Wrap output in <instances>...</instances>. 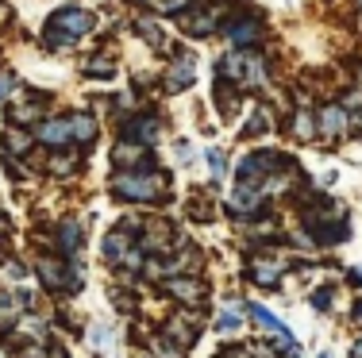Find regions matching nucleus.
Masks as SVG:
<instances>
[{
  "mask_svg": "<svg viewBox=\"0 0 362 358\" xmlns=\"http://www.w3.org/2000/svg\"><path fill=\"white\" fill-rule=\"evenodd\" d=\"M313 304H316V309H332V293H327V289H316V293H313Z\"/></svg>",
  "mask_w": 362,
  "mask_h": 358,
  "instance_id": "58836bf2",
  "label": "nucleus"
},
{
  "mask_svg": "<svg viewBox=\"0 0 362 358\" xmlns=\"http://www.w3.org/2000/svg\"><path fill=\"white\" fill-rule=\"evenodd\" d=\"M216 28H220V12H216V8H193V12L181 20V31H185V35H193V39L212 35Z\"/></svg>",
  "mask_w": 362,
  "mask_h": 358,
  "instance_id": "f8f14e48",
  "label": "nucleus"
},
{
  "mask_svg": "<svg viewBox=\"0 0 362 358\" xmlns=\"http://www.w3.org/2000/svg\"><path fill=\"white\" fill-rule=\"evenodd\" d=\"M12 331L20 339H31V343H42V339H47V323H42L39 316H23V312H20V320H16Z\"/></svg>",
  "mask_w": 362,
  "mask_h": 358,
  "instance_id": "5701e85b",
  "label": "nucleus"
},
{
  "mask_svg": "<svg viewBox=\"0 0 362 358\" xmlns=\"http://www.w3.org/2000/svg\"><path fill=\"white\" fill-rule=\"evenodd\" d=\"M339 105H343V108H347V112H358V108H362V85H358V89H351V93H347V97H343V100H339Z\"/></svg>",
  "mask_w": 362,
  "mask_h": 358,
  "instance_id": "e433bc0d",
  "label": "nucleus"
},
{
  "mask_svg": "<svg viewBox=\"0 0 362 358\" xmlns=\"http://www.w3.org/2000/svg\"><path fill=\"white\" fill-rule=\"evenodd\" d=\"M70 131H74L77 147H93V139H97V119L89 112H70Z\"/></svg>",
  "mask_w": 362,
  "mask_h": 358,
  "instance_id": "a211bd4d",
  "label": "nucleus"
},
{
  "mask_svg": "<svg viewBox=\"0 0 362 358\" xmlns=\"http://www.w3.org/2000/svg\"><path fill=\"white\" fill-rule=\"evenodd\" d=\"M112 158H116V166H124V169L154 166V162H151V155H146V147H143V143H132V139H119V143H116V150H112Z\"/></svg>",
  "mask_w": 362,
  "mask_h": 358,
  "instance_id": "4468645a",
  "label": "nucleus"
},
{
  "mask_svg": "<svg viewBox=\"0 0 362 358\" xmlns=\"http://www.w3.org/2000/svg\"><path fill=\"white\" fill-rule=\"evenodd\" d=\"M35 270H39L42 285L54 289V293H77V289H81V274H77L74 262H62V258H54V254H42V258L35 262Z\"/></svg>",
  "mask_w": 362,
  "mask_h": 358,
  "instance_id": "7ed1b4c3",
  "label": "nucleus"
},
{
  "mask_svg": "<svg viewBox=\"0 0 362 358\" xmlns=\"http://www.w3.org/2000/svg\"><path fill=\"white\" fill-rule=\"evenodd\" d=\"M220 358H251V351H243V347H228Z\"/></svg>",
  "mask_w": 362,
  "mask_h": 358,
  "instance_id": "79ce46f5",
  "label": "nucleus"
},
{
  "mask_svg": "<svg viewBox=\"0 0 362 358\" xmlns=\"http://www.w3.org/2000/svg\"><path fill=\"white\" fill-rule=\"evenodd\" d=\"M239 323H243V316H239L235 309H223V312H220V320H216V328H220V331H235Z\"/></svg>",
  "mask_w": 362,
  "mask_h": 358,
  "instance_id": "c9c22d12",
  "label": "nucleus"
},
{
  "mask_svg": "<svg viewBox=\"0 0 362 358\" xmlns=\"http://www.w3.org/2000/svg\"><path fill=\"white\" fill-rule=\"evenodd\" d=\"M197 81V73H193V54H185L181 62L170 66V73H166V89H189V85Z\"/></svg>",
  "mask_w": 362,
  "mask_h": 358,
  "instance_id": "6ab92c4d",
  "label": "nucleus"
},
{
  "mask_svg": "<svg viewBox=\"0 0 362 358\" xmlns=\"http://www.w3.org/2000/svg\"><path fill=\"white\" fill-rule=\"evenodd\" d=\"M143 258H146V251H139V246H132V251H127L124 258H119V266H124V270H132V274H139V270H143Z\"/></svg>",
  "mask_w": 362,
  "mask_h": 358,
  "instance_id": "72a5a7b5",
  "label": "nucleus"
},
{
  "mask_svg": "<svg viewBox=\"0 0 362 358\" xmlns=\"http://www.w3.org/2000/svg\"><path fill=\"white\" fill-rule=\"evenodd\" d=\"M47 47L50 50H70L74 47V35H66L62 28H54V23H50V28H47Z\"/></svg>",
  "mask_w": 362,
  "mask_h": 358,
  "instance_id": "c756f323",
  "label": "nucleus"
},
{
  "mask_svg": "<svg viewBox=\"0 0 362 358\" xmlns=\"http://www.w3.org/2000/svg\"><path fill=\"white\" fill-rule=\"evenodd\" d=\"M50 23H54V28H62L66 31V35H89V31H93V12H85V8H62V12H58L54 16V20H50Z\"/></svg>",
  "mask_w": 362,
  "mask_h": 358,
  "instance_id": "ddd939ff",
  "label": "nucleus"
},
{
  "mask_svg": "<svg viewBox=\"0 0 362 358\" xmlns=\"http://www.w3.org/2000/svg\"><path fill=\"white\" fill-rule=\"evenodd\" d=\"M278 166H281V155H274V150H255V155H247L243 162H239V185L258 189Z\"/></svg>",
  "mask_w": 362,
  "mask_h": 358,
  "instance_id": "20e7f679",
  "label": "nucleus"
},
{
  "mask_svg": "<svg viewBox=\"0 0 362 358\" xmlns=\"http://www.w3.org/2000/svg\"><path fill=\"white\" fill-rule=\"evenodd\" d=\"M347 127H351V116L343 105H324L320 116H316V135H327V139L347 135Z\"/></svg>",
  "mask_w": 362,
  "mask_h": 358,
  "instance_id": "1a4fd4ad",
  "label": "nucleus"
},
{
  "mask_svg": "<svg viewBox=\"0 0 362 358\" xmlns=\"http://www.w3.org/2000/svg\"><path fill=\"white\" fill-rule=\"evenodd\" d=\"M39 119V105H28V100H16L12 108H8V124L23 127V124H35Z\"/></svg>",
  "mask_w": 362,
  "mask_h": 358,
  "instance_id": "a878e982",
  "label": "nucleus"
},
{
  "mask_svg": "<svg viewBox=\"0 0 362 358\" xmlns=\"http://www.w3.org/2000/svg\"><path fill=\"white\" fill-rule=\"evenodd\" d=\"M35 139L42 143V147H50V150H66V147L74 143L70 116H50V119H42V124L35 127Z\"/></svg>",
  "mask_w": 362,
  "mask_h": 358,
  "instance_id": "423d86ee",
  "label": "nucleus"
},
{
  "mask_svg": "<svg viewBox=\"0 0 362 358\" xmlns=\"http://www.w3.org/2000/svg\"><path fill=\"white\" fill-rule=\"evenodd\" d=\"M16 85V78L12 73H0V105H4V97H8V89Z\"/></svg>",
  "mask_w": 362,
  "mask_h": 358,
  "instance_id": "ea45409f",
  "label": "nucleus"
},
{
  "mask_svg": "<svg viewBox=\"0 0 362 358\" xmlns=\"http://www.w3.org/2000/svg\"><path fill=\"white\" fill-rule=\"evenodd\" d=\"M166 293L177 297L181 304H197V309L209 301V285H204L201 278H193V274H181V278L174 274V278L166 281Z\"/></svg>",
  "mask_w": 362,
  "mask_h": 358,
  "instance_id": "0eeeda50",
  "label": "nucleus"
},
{
  "mask_svg": "<svg viewBox=\"0 0 362 358\" xmlns=\"http://www.w3.org/2000/svg\"><path fill=\"white\" fill-rule=\"evenodd\" d=\"M85 73H89V78H116L119 66L112 54H93L89 62H85Z\"/></svg>",
  "mask_w": 362,
  "mask_h": 358,
  "instance_id": "b1692460",
  "label": "nucleus"
},
{
  "mask_svg": "<svg viewBox=\"0 0 362 358\" xmlns=\"http://www.w3.org/2000/svg\"><path fill=\"white\" fill-rule=\"evenodd\" d=\"M209 169H212V185L223 181V174H228V158H223V150H220V147H212V150H209Z\"/></svg>",
  "mask_w": 362,
  "mask_h": 358,
  "instance_id": "7c9ffc66",
  "label": "nucleus"
},
{
  "mask_svg": "<svg viewBox=\"0 0 362 358\" xmlns=\"http://www.w3.org/2000/svg\"><path fill=\"white\" fill-rule=\"evenodd\" d=\"M189 216H193V220H212V204L193 201V204H189Z\"/></svg>",
  "mask_w": 362,
  "mask_h": 358,
  "instance_id": "4c0bfd02",
  "label": "nucleus"
},
{
  "mask_svg": "<svg viewBox=\"0 0 362 358\" xmlns=\"http://www.w3.org/2000/svg\"><path fill=\"white\" fill-rule=\"evenodd\" d=\"M154 358H185V351H181L174 339L158 335V339H154Z\"/></svg>",
  "mask_w": 362,
  "mask_h": 358,
  "instance_id": "2f4dec72",
  "label": "nucleus"
},
{
  "mask_svg": "<svg viewBox=\"0 0 362 358\" xmlns=\"http://www.w3.org/2000/svg\"><path fill=\"white\" fill-rule=\"evenodd\" d=\"M228 39L235 42V47H255V42L262 39V20H255V16L235 20V23L228 28Z\"/></svg>",
  "mask_w": 362,
  "mask_h": 358,
  "instance_id": "dca6fc26",
  "label": "nucleus"
},
{
  "mask_svg": "<svg viewBox=\"0 0 362 358\" xmlns=\"http://www.w3.org/2000/svg\"><path fill=\"white\" fill-rule=\"evenodd\" d=\"M112 304H116L124 316H135V297L124 293V289H112Z\"/></svg>",
  "mask_w": 362,
  "mask_h": 358,
  "instance_id": "473e14b6",
  "label": "nucleus"
},
{
  "mask_svg": "<svg viewBox=\"0 0 362 358\" xmlns=\"http://www.w3.org/2000/svg\"><path fill=\"white\" fill-rule=\"evenodd\" d=\"M54 246H58V251H66V254H74L77 246H81V227H77L74 220L58 224V227H54Z\"/></svg>",
  "mask_w": 362,
  "mask_h": 358,
  "instance_id": "4be33fe9",
  "label": "nucleus"
},
{
  "mask_svg": "<svg viewBox=\"0 0 362 358\" xmlns=\"http://www.w3.org/2000/svg\"><path fill=\"white\" fill-rule=\"evenodd\" d=\"M247 312H251V316H255L258 323H262L266 331H274V335H278V339H286V343H293V335L286 331V323H281L278 316H274L270 309H262V304H247Z\"/></svg>",
  "mask_w": 362,
  "mask_h": 358,
  "instance_id": "412c9836",
  "label": "nucleus"
},
{
  "mask_svg": "<svg viewBox=\"0 0 362 358\" xmlns=\"http://www.w3.org/2000/svg\"><path fill=\"white\" fill-rule=\"evenodd\" d=\"M189 0H162V12H185Z\"/></svg>",
  "mask_w": 362,
  "mask_h": 358,
  "instance_id": "a19ab883",
  "label": "nucleus"
},
{
  "mask_svg": "<svg viewBox=\"0 0 362 358\" xmlns=\"http://www.w3.org/2000/svg\"><path fill=\"white\" fill-rule=\"evenodd\" d=\"M358 85H362V70H358Z\"/></svg>",
  "mask_w": 362,
  "mask_h": 358,
  "instance_id": "49530a36",
  "label": "nucleus"
},
{
  "mask_svg": "<svg viewBox=\"0 0 362 358\" xmlns=\"http://www.w3.org/2000/svg\"><path fill=\"white\" fill-rule=\"evenodd\" d=\"M135 31H139V35L151 42V47H162V28L154 20H135Z\"/></svg>",
  "mask_w": 362,
  "mask_h": 358,
  "instance_id": "c85d7f7f",
  "label": "nucleus"
},
{
  "mask_svg": "<svg viewBox=\"0 0 362 358\" xmlns=\"http://www.w3.org/2000/svg\"><path fill=\"white\" fill-rule=\"evenodd\" d=\"M355 320H358V323H362V301H358V304H355Z\"/></svg>",
  "mask_w": 362,
  "mask_h": 358,
  "instance_id": "a18cd8bd",
  "label": "nucleus"
},
{
  "mask_svg": "<svg viewBox=\"0 0 362 358\" xmlns=\"http://www.w3.org/2000/svg\"><path fill=\"white\" fill-rule=\"evenodd\" d=\"M351 358H362V339L355 343V351H351Z\"/></svg>",
  "mask_w": 362,
  "mask_h": 358,
  "instance_id": "c03bdc74",
  "label": "nucleus"
},
{
  "mask_svg": "<svg viewBox=\"0 0 362 358\" xmlns=\"http://www.w3.org/2000/svg\"><path fill=\"white\" fill-rule=\"evenodd\" d=\"M316 135V119L308 116V112H297L293 116V139H300V143H308Z\"/></svg>",
  "mask_w": 362,
  "mask_h": 358,
  "instance_id": "bb28decb",
  "label": "nucleus"
},
{
  "mask_svg": "<svg viewBox=\"0 0 362 358\" xmlns=\"http://www.w3.org/2000/svg\"><path fill=\"white\" fill-rule=\"evenodd\" d=\"M42 358H66V351H62V347H54V351H47Z\"/></svg>",
  "mask_w": 362,
  "mask_h": 358,
  "instance_id": "37998d69",
  "label": "nucleus"
},
{
  "mask_svg": "<svg viewBox=\"0 0 362 358\" xmlns=\"http://www.w3.org/2000/svg\"><path fill=\"white\" fill-rule=\"evenodd\" d=\"M35 135H28V131H23V127H8V131H4V155L8 158H28L31 155V150H35Z\"/></svg>",
  "mask_w": 362,
  "mask_h": 358,
  "instance_id": "2eb2a0df",
  "label": "nucleus"
},
{
  "mask_svg": "<svg viewBox=\"0 0 362 358\" xmlns=\"http://www.w3.org/2000/svg\"><path fill=\"white\" fill-rule=\"evenodd\" d=\"M151 227H154V232L143 235V251H151V254L170 251V246H174V232H170V224H151Z\"/></svg>",
  "mask_w": 362,
  "mask_h": 358,
  "instance_id": "aec40b11",
  "label": "nucleus"
},
{
  "mask_svg": "<svg viewBox=\"0 0 362 358\" xmlns=\"http://www.w3.org/2000/svg\"><path fill=\"white\" fill-rule=\"evenodd\" d=\"M47 169H50L54 177L74 174V169H77V150H54V155H50V162H47Z\"/></svg>",
  "mask_w": 362,
  "mask_h": 358,
  "instance_id": "393cba45",
  "label": "nucleus"
},
{
  "mask_svg": "<svg viewBox=\"0 0 362 358\" xmlns=\"http://www.w3.org/2000/svg\"><path fill=\"white\" fill-rule=\"evenodd\" d=\"M262 204H266V193L262 189H251V185H239V189L228 197L231 216H243V220L258 216V212H262Z\"/></svg>",
  "mask_w": 362,
  "mask_h": 358,
  "instance_id": "9d476101",
  "label": "nucleus"
},
{
  "mask_svg": "<svg viewBox=\"0 0 362 358\" xmlns=\"http://www.w3.org/2000/svg\"><path fill=\"white\" fill-rule=\"evenodd\" d=\"M247 235L251 239H278L281 232H278V220H258V224L247 227Z\"/></svg>",
  "mask_w": 362,
  "mask_h": 358,
  "instance_id": "cd10ccee",
  "label": "nucleus"
},
{
  "mask_svg": "<svg viewBox=\"0 0 362 358\" xmlns=\"http://www.w3.org/2000/svg\"><path fill=\"white\" fill-rule=\"evenodd\" d=\"M262 70H266V66L258 62L255 54H247L243 47L228 50V54L220 58V78L223 81H235L239 89H251V85H258V81H262Z\"/></svg>",
  "mask_w": 362,
  "mask_h": 358,
  "instance_id": "f03ea898",
  "label": "nucleus"
},
{
  "mask_svg": "<svg viewBox=\"0 0 362 358\" xmlns=\"http://www.w3.org/2000/svg\"><path fill=\"white\" fill-rule=\"evenodd\" d=\"M358 4H362V0H358Z\"/></svg>",
  "mask_w": 362,
  "mask_h": 358,
  "instance_id": "09e8293b",
  "label": "nucleus"
},
{
  "mask_svg": "<svg viewBox=\"0 0 362 358\" xmlns=\"http://www.w3.org/2000/svg\"><path fill=\"white\" fill-rule=\"evenodd\" d=\"M320 358H332V354H320Z\"/></svg>",
  "mask_w": 362,
  "mask_h": 358,
  "instance_id": "de8ad7c7",
  "label": "nucleus"
},
{
  "mask_svg": "<svg viewBox=\"0 0 362 358\" xmlns=\"http://www.w3.org/2000/svg\"><path fill=\"white\" fill-rule=\"evenodd\" d=\"M289 266H293L289 258H278V254H266L262 251V254H255V258L247 262V278H251L255 285H262V289H274Z\"/></svg>",
  "mask_w": 362,
  "mask_h": 358,
  "instance_id": "39448f33",
  "label": "nucleus"
},
{
  "mask_svg": "<svg viewBox=\"0 0 362 358\" xmlns=\"http://www.w3.org/2000/svg\"><path fill=\"white\" fill-rule=\"evenodd\" d=\"M162 335L174 339L181 351H189V347L197 343V335H201V316H174L166 328H162Z\"/></svg>",
  "mask_w": 362,
  "mask_h": 358,
  "instance_id": "9b49d317",
  "label": "nucleus"
},
{
  "mask_svg": "<svg viewBox=\"0 0 362 358\" xmlns=\"http://www.w3.org/2000/svg\"><path fill=\"white\" fill-rule=\"evenodd\" d=\"M119 135L132 143H143V147H154L158 143V119L154 116H127L119 124Z\"/></svg>",
  "mask_w": 362,
  "mask_h": 358,
  "instance_id": "6e6552de",
  "label": "nucleus"
},
{
  "mask_svg": "<svg viewBox=\"0 0 362 358\" xmlns=\"http://www.w3.org/2000/svg\"><path fill=\"white\" fill-rule=\"evenodd\" d=\"M112 193H116V201H127V204L166 201V193H170V174H162V169H151V166L124 169V174L112 177Z\"/></svg>",
  "mask_w": 362,
  "mask_h": 358,
  "instance_id": "f257e3e1",
  "label": "nucleus"
},
{
  "mask_svg": "<svg viewBox=\"0 0 362 358\" xmlns=\"http://www.w3.org/2000/svg\"><path fill=\"white\" fill-rule=\"evenodd\" d=\"M132 243H135V227H116V232H108L105 235V258L119 262L127 251H132Z\"/></svg>",
  "mask_w": 362,
  "mask_h": 358,
  "instance_id": "f3484780",
  "label": "nucleus"
},
{
  "mask_svg": "<svg viewBox=\"0 0 362 358\" xmlns=\"http://www.w3.org/2000/svg\"><path fill=\"white\" fill-rule=\"evenodd\" d=\"M266 127H270V116H266V108H258V112L251 116V124L243 127V135H262Z\"/></svg>",
  "mask_w": 362,
  "mask_h": 358,
  "instance_id": "f704fd0d",
  "label": "nucleus"
}]
</instances>
